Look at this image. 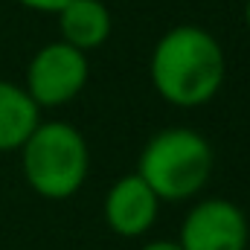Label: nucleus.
<instances>
[{
  "mask_svg": "<svg viewBox=\"0 0 250 250\" xmlns=\"http://www.w3.org/2000/svg\"><path fill=\"white\" fill-rule=\"evenodd\" d=\"M160 204L163 201L151 192V187L137 172H131L111 184L102 201V218L114 236L140 239L154 227L160 215Z\"/></svg>",
  "mask_w": 250,
  "mask_h": 250,
  "instance_id": "nucleus-6",
  "label": "nucleus"
},
{
  "mask_svg": "<svg viewBox=\"0 0 250 250\" xmlns=\"http://www.w3.org/2000/svg\"><path fill=\"white\" fill-rule=\"evenodd\" d=\"M250 224L239 204L227 198H204L181 224V250H248Z\"/></svg>",
  "mask_w": 250,
  "mask_h": 250,
  "instance_id": "nucleus-5",
  "label": "nucleus"
},
{
  "mask_svg": "<svg viewBox=\"0 0 250 250\" xmlns=\"http://www.w3.org/2000/svg\"><path fill=\"white\" fill-rule=\"evenodd\" d=\"M23 181L47 201H67L84 187L90 172V148L84 134L70 123H38L21 146Z\"/></svg>",
  "mask_w": 250,
  "mask_h": 250,
  "instance_id": "nucleus-3",
  "label": "nucleus"
},
{
  "mask_svg": "<svg viewBox=\"0 0 250 250\" xmlns=\"http://www.w3.org/2000/svg\"><path fill=\"white\" fill-rule=\"evenodd\" d=\"M245 21H248V29H250V0L245 3Z\"/></svg>",
  "mask_w": 250,
  "mask_h": 250,
  "instance_id": "nucleus-11",
  "label": "nucleus"
},
{
  "mask_svg": "<svg viewBox=\"0 0 250 250\" xmlns=\"http://www.w3.org/2000/svg\"><path fill=\"white\" fill-rule=\"evenodd\" d=\"M87 76V56L64 41H53L29 59L23 90L38 108H62L84 90Z\"/></svg>",
  "mask_w": 250,
  "mask_h": 250,
  "instance_id": "nucleus-4",
  "label": "nucleus"
},
{
  "mask_svg": "<svg viewBox=\"0 0 250 250\" xmlns=\"http://www.w3.org/2000/svg\"><path fill=\"white\" fill-rule=\"evenodd\" d=\"M140 250H181V245H178V239L175 242L172 239H151V242L140 245Z\"/></svg>",
  "mask_w": 250,
  "mask_h": 250,
  "instance_id": "nucleus-10",
  "label": "nucleus"
},
{
  "mask_svg": "<svg viewBox=\"0 0 250 250\" xmlns=\"http://www.w3.org/2000/svg\"><path fill=\"white\" fill-rule=\"evenodd\" d=\"M148 76L160 99L175 108H201L218 96L227 59L218 38L201 26H172L151 50Z\"/></svg>",
  "mask_w": 250,
  "mask_h": 250,
  "instance_id": "nucleus-1",
  "label": "nucleus"
},
{
  "mask_svg": "<svg viewBox=\"0 0 250 250\" xmlns=\"http://www.w3.org/2000/svg\"><path fill=\"white\" fill-rule=\"evenodd\" d=\"M41 123V108L29 99V93L0 79V151H21L29 134Z\"/></svg>",
  "mask_w": 250,
  "mask_h": 250,
  "instance_id": "nucleus-8",
  "label": "nucleus"
},
{
  "mask_svg": "<svg viewBox=\"0 0 250 250\" xmlns=\"http://www.w3.org/2000/svg\"><path fill=\"white\" fill-rule=\"evenodd\" d=\"M59 29L64 44L87 56L90 50H99L111 38L114 21L102 0H70L59 12Z\"/></svg>",
  "mask_w": 250,
  "mask_h": 250,
  "instance_id": "nucleus-7",
  "label": "nucleus"
},
{
  "mask_svg": "<svg viewBox=\"0 0 250 250\" xmlns=\"http://www.w3.org/2000/svg\"><path fill=\"white\" fill-rule=\"evenodd\" d=\"M215 154L209 140L187 125L157 131L140 151L137 175L151 187L160 201L181 204L195 198L209 184Z\"/></svg>",
  "mask_w": 250,
  "mask_h": 250,
  "instance_id": "nucleus-2",
  "label": "nucleus"
},
{
  "mask_svg": "<svg viewBox=\"0 0 250 250\" xmlns=\"http://www.w3.org/2000/svg\"><path fill=\"white\" fill-rule=\"evenodd\" d=\"M15 3H21L23 9H32V12H44V15H59L64 6L70 3V0H15Z\"/></svg>",
  "mask_w": 250,
  "mask_h": 250,
  "instance_id": "nucleus-9",
  "label": "nucleus"
}]
</instances>
